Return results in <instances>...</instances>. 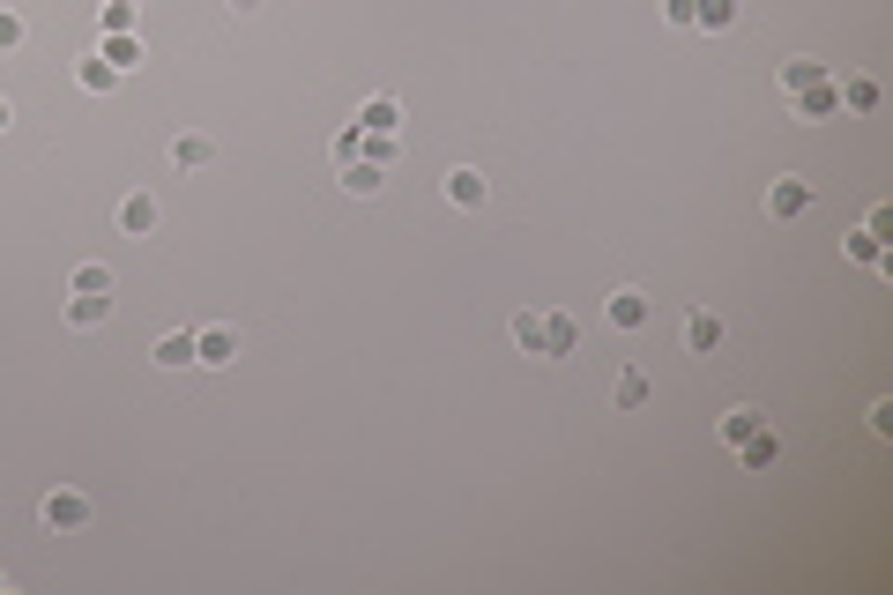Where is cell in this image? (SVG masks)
I'll list each match as a JSON object with an SVG mask.
<instances>
[{"label":"cell","instance_id":"26","mask_svg":"<svg viewBox=\"0 0 893 595\" xmlns=\"http://www.w3.org/2000/svg\"><path fill=\"white\" fill-rule=\"evenodd\" d=\"M365 157V127L350 120V127H336V165H358Z\"/></svg>","mask_w":893,"mask_h":595},{"label":"cell","instance_id":"17","mask_svg":"<svg viewBox=\"0 0 893 595\" xmlns=\"http://www.w3.org/2000/svg\"><path fill=\"white\" fill-rule=\"evenodd\" d=\"M849 260H856V268H879V276H893V254H886V239H871L864 223L849 231Z\"/></svg>","mask_w":893,"mask_h":595},{"label":"cell","instance_id":"29","mask_svg":"<svg viewBox=\"0 0 893 595\" xmlns=\"http://www.w3.org/2000/svg\"><path fill=\"white\" fill-rule=\"evenodd\" d=\"M663 23L671 31H692V0H663Z\"/></svg>","mask_w":893,"mask_h":595},{"label":"cell","instance_id":"25","mask_svg":"<svg viewBox=\"0 0 893 595\" xmlns=\"http://www.w3.org/2000/svg\"><path fill=\"white\" fill-rule=\"evenodd\" d=\"M611 402H618V410H640V402H648V380H640V373H618V380H611Z\"/></svg>","mask_w":893,"mask_h":595},{"label":"cell","instance_id":"6","mask_svg":"<svg viewBox=\"0 0 893 595\" xmlns=\"http://www.w3.org/2000/svg\"><path fill=\"white\" fill-rule=\"evenodd\" d=\"M216 157H224V149H216V134H171V171H209Z\"/></svg>","mask_w":893,"mask_h":595},{"label":"cell","instance_id":"11","mask_svg":"<svg viewBox=\"0 0 893 595\" xmlns=\"http://www.w3.org/2000/svg\"><path fill=\"white\" fill-rule=\"evenodd\" d=\"M75 89H89V97H112V89H120V68H112L105 52H83V60H75Z\"/></svg>","mask_w":893,"mask_h":595},{"label":"cell","instance_id":"27","mask_svg":"<svg viewBox=\"0 0 893 595\" xmlns=\"http://www.w3.org/2000/svg\"><path fill=\"white\" fill-rule=\"evenodd\" d=\"M23 38H31V23L15 8H0V52H23Z\"/></svg>","mask_w":893,"mask_h":595},{"label":"cell","instance_id":"5","mask_svg":"<svg viewBox=\"0 0 893 595\" xmlns=\"http://www.w3.org/2000/svg\"><path fill=\"white\" fill-rule=\"evenodd\" d=\"M723 313H708V305H692V313H685V350H692V357H715V350H723Z\"/></svg>","mask_w":893,"mask_h":595},{"label":"cell","instance_id":"3","mask_svg":"<svg viewBox=\"0 0 893 595\" xmlns=\"http://www.w3.org/2000/svg\"><path fill=\"white\" fill-rule=\"evenodd\" d=\"M603 320H611L618 336H640V328L655 320V298H648V291H633V283H626V291H611V298H603Z\"/></svg>","mask_w":893,"mask_h":595},{"label":"cell","instance_id":"7","mask_svg":"<svg viewBox=\"0 0 893 595\" xmlns=\"http://www.w3.org/2000/svg\"><path fill=\"white\" fill-rule=\"evenodd\" d=\"M842 112V97H834V83H811L789 97V120H805V127H819V120H834Z\"/></svg>","mask_w":893,"mask_h":595},{"label":"cell","instance_id":"19","mask_svg":"<svg viewBox=\"0 0 893 595\" xmlns=\"http://www.w3.org/2000/svg\"><path fill=\"white\" fill-rule=\"evenodd\" d=\"M68 291H83V298H112V268H105V260H75Z\"/></svg>","mask_w":893,"mask_h":595},{"label":"cell","instance_id":"23","mask_svg":"<svg viewBox=\"0 0 893 595\" xmlns=\"http://www.w3.org/2000/svg\"><path fill=\"white\" fill-rule=\"evenodd\" d=\"M729 23H737V0H692V31L715 38V31H729Z\"/></svg>","mask_w":893,"mask_h":595},{"label":"cell","instance_id":"31","mask_svg":"<svg viewBox=\"0 0 893 595\" xmlns=\"http://www.w3.org/2000/svg\"><path fill=\"white\" fill-rule=\"evenodd\" d=\"M231 8H239V15H254V8H261V0H231Z\"/></svg>","mask_w":893,"mask_h":595},{"label":"cell","instance_id":"10","mask_svg":"<svg viewBox=\"0 0 893 595\" xmlns=\"http://www.w3.org/2000/svg\"><path fill=\"white\" fill-rule=\"evenodd\" d=\"M149 365H157V373L194 365V328H171V336H157V342H149Z\"/></svg>","mask_w":893,"mask_h":595},{"label":"cell","instance_id":"8","mask_svg":"<svg viewBox=\"0 0 893 595\" xmlns=\"http://www.w3.org/2000/svg\"><path fill=\"white\" fill-rule=\"evenodd\" d=\"M805 209H811V186H805V179H774V186H767V216H774V223H797Z\"/></svg>","mask_w":893,"mask_h":595},{"label":"cell","instance_id":"16","mask_svg":"<svg viewBox=\"0 0 893 595\" xmlns=\"http://www.w3.org/2000/svg\"><path fill=\"white\" fill-rule=\"evenodd\" d=\"M737 462H745V469H774V462H782V432L760 425L752 439H745V447H737Z\"/></svg>","mask_w":893,"mask_h":595},{"label":"cell","instance_id":"12","mask_svg":"<svg viewBox=\"0 0 893 595\" xmlns=\"http://www.w3.org/2000/svg\"><path fill=\"white\" fill-rule=\"evenodd\" d=\"M811 83H834V68H826V60H811V52L782 60V97H797V89H811Z\"/></svg>","mask_w":893,"mask_h":595},{"label":"cell","instance_id":"14","mask_svg":"<svg viewBox=\"0 0 893 595\" xmlns=\"http://www.w3.org/2000/svg\"><path fill=\"white\" fill-rule=\"evenodd\" d=\"M105 320H112V298H83V291H68V328H75V336L105 328Z\"/></svg>","mask_w":893,"mask_h":595},{"label":"cell","instance_id":"1","mask_svg":"<svg viewBox=\"0 0 893 595\" xmlns=\"http://www.w3.org/2000/svg\"><path fill=\"white\" fill-rule=\"evenodd\" d=\"M38 521H45V536H83L89 521H97V499L75 491V484H52L38 499Z\"/></svg>","mask_w":893,"mask_h":595},{"label":"cell","instance_id":"13","mask_svg":"<svg viewBox=\"0 0 893 595\" xmlns=\"http://www.w3.org/2000/svg\"><path fill=\"white\" fill-rule=\"evenodd\" d=\"M484 194H492V186H484V171H476V165L447 171V202H455V209H484Z\"/></svg>","mask_w":893,"mask_h":595},{"label":"cell","instance_id":"4","mask_svg":"<svg viewBox=\"0 0 893 595\" xmlns=\"http://www.w3.org/2000/svg\"><path fill=\"white\" fill-rule=\"evenodd\" d=\"M574 350H581V320H574V313H544V350H536V357H544V365H566Z\"/></svg>","mask_w":893,"mask_h":595},{"label":"cell","instance_id":"22","mask_svg":"<svg viewBox=\"0 0 893 595\" xmlns=\"http://www.w3.org/2000/svg\"><path fill=\"white\" fill-rule=\"evenodd\" d=\"M134 23H142L134 0H97V31H105V38H120V31H134Z\"/></svg>","mask_w":893,"mask_h":595},{"label":"cell","instance_id":"21","mask_svg":"<svg viewBox=\"0 0 893 595\" xmlns=\"http://www.w3.org/2000/svg\"><path fill=\"white\" fill-rule=\"evenodd\" d=\"M834 97H842V112H879V83H871V75H849V83H834Z\"/></svg>","mask_w":893,"mask_h":595},{"label":"cell","instance_id":"15","mask_svg":"<svg viewBox=\"0 0 893 595\" xmlns=\"http://www.w3.org/2000/svg\"><path fill=\"white\" fill-rule=\"evenodd\" d=\"M336 179H342V194H358V202H373V194H381V186H387V165H365V157H358V165H342Z\"/></svg>","mask_w":893,"mask_h":595},{"label":"cell","instance_id":"20","mask_svg":"<svg viewBox=\"0 0 893 595\" xmlns=\"http://www.w3.org/2000/svg\"><path fill=\"white\" fill-rule=\"evenodd\" d=\"M760 425H774V417H767V410H752V402H737V410L723 417V439H729V447H745Z\"/></svg>","mask_w":893,"mask_h":595},{"label":"cell","instance_id":"9","mask_svg":"<svg viewBox=\"0 0 893 595\" xmlns=\"http://www.w3.org/2000/svg\"><path fill=\"white\" fill-rule=\"evenodd\" d=\"M194 365H239V328H194Z\"/></svg>","mask_w":893,"mask_h":595},{"label":"cell","instance_id":"28","mask_svg":"<svg viewBox=\"0 0 893 595\" xmlns=\"http://www.w3.org/2000/svg\"><path fill=\"white\" fill-rule=\"evenodd\" d=\"M864 425L879 432V439H886V432H893V402H886V394H879V402H871V410H864Z\"/></svg>","mask_w":893,"mask_h":595},{"label":"cell","instance_id":"24","mask_svg":"<svg viewBox=\"0 0 893 595\" xmlns=\"http://www.w3.org/2000/svg\"><path fill=\"white\" fill-rule=\"evenodd\" d=\"M97 52H105V60L120 68V75H134V68H142V38H134V31H120V38H105Z\"/></svg>","mask_w":893,"mask_h":595},{"label":"cell","instance_id":"2","mask_svg":"<svg viewBox=\"0 0 893 595\" xmlns=\"http://www.w3.org/2000/svg\"><path fill=\"white\" fill-rule=\"evenodd\" d=\"M112 223H120V239H157V223H165V202H157L149 186H134V194H120Z\"/></svg>","mask_w":893,"mask_h":595},{"label":"cell","instance_id":"30","mask_svg":"<svg viewBox=\"0 0 893 595\" xmlns=\"http://www.w3.org/2000/svg\"><path fill=\"white\" fill-rule=\"evenodd\" d=\"M8 127H15V105H8V97H0V134H8Z\"/></svg>","mask_w":893,"mask_h":595},{"label":"cell","instance_id":"18","mask_svg":"<svg viewBox=\"0 0 893 595\" xmlns=\"http://www.w3.org/2000/svg\"><path fill=\"white\" fill-rule=\"evenodd\" d=\"M358 127L365 134H395L402 127V105H395V97H365V105H358Z\"/></svg>","mask_w":893,"mask_h":595},{"label":"cell","instance_id":"32","mask_svg":"<svg viewBox=\"0 0 893 595\" xmlns=\"http://www.w3.org/2000/svg\"><path fill=\"white\" fill-rule=\"evenodd\" d=\"M0 595H8V573H0Z\"/></svg>","mask_w":893,"mask_h":595}]
</instances>
